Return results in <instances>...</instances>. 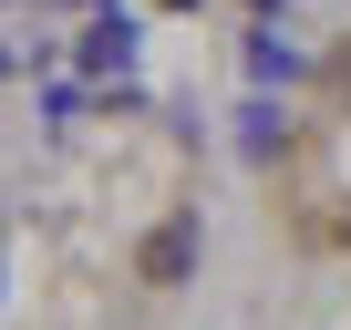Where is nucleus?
<instances>
[{"label":"nucleus","instance_id":"obj_1","mask_svg":"<svg viewBox=\"0 0 351 330\" xmlns=\"http://www.w3.org/2000/svg\"><path fill=\"white\" fill-rule=\"evenodd\" d=\"M134 268H145V279H155V289H176V279H186V268H197V227H186V217H176V227H155V238H145V258H134Z\"/></svg>","mask_w":351,"mask_h":330}]
</instances>
